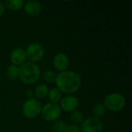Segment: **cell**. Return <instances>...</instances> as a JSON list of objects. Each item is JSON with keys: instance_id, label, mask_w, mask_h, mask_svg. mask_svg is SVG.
Wrapping results in <instances>:
<instances>
[{"instance_id": "obj_22", "label": "cell", "mask_w": 132, "mask_h": 132, "mask_svg": "<svg viewBox=\"0 0 132 132\" xmlns=\"http://www.w3.org/2000/svg\"><path fill=\"white\" fill-rule=\"evenodd\" d=\"M5 10V7L4 5V3L0 1V17H2L4 15Z\"/></svg>"}, {"instance_id": "obj_12", "label": "cell", "mask_w": 132, "mask_h": 132, "mask_svg": "<svg viewBox=\"0 0 132 132\" xmlns=\"http://www.w3.org/2000/svg\"><path fill=\"white\" fill-rule=\"evenodd\" d=\"M49 87L46 84H40L37 85L35 88L34 91V97L36 99H43L48 95L49 93Z\"/></svg>"}, {"instance_id": "obj_19", "label": "cell", "mask_w": 132, "mask_h": 132, "mask_svg": "<svg viewBox=\"0 0 132 132\" xmlns=\"http://www.w3.org/2000/svg\"><path fill=\"white\" fill-rule=\"evenodd\" d=\"M67 128V124L63 121H56L53 125V131L55 132H64Z\"/></svg>"}, {"instance_id": "obj_18", "label": "cell", "mask_w": 132, "mask_h": 132, "mask_svg": "<svg viewBox=\"0 0 132 132\" xmlns=\"http://www.w3.org/2000/svg\"><path fill=\"white\" fill-rule=\"evenodd\" d=\"M56 73L50 70H47L43 73V79L45 82L48 84H53L55 83L56 78Z\"/></svg>"}, {"instance_id": "obj_2", "label": "cell", "mask_w": 132, "mask_h": 132, "mask_svg": "<svg viewBox=\"0 0 132 132\" xmlns=\"http://www.w3.org/2000/svg\"><path fill=\"white\" fill-rule=\"evenodd\" d=\"M19 79L24 84L31 85L36 83L41 75V69L37 63L32 62H26L19 67Z\"/></svg>"}, {"instance_id": "obj_14", "label": "cell", "mask_w": 132, "mask_h": 132, "mask_svg": "<svg viewBox=\"0 0 132 132\" xmlns=\"http://www.w3.org/2000/svg\"><path fill=\"white\" fill-rule=\"evenodd\" d=\"M5 8L12 11H18L23 8L25 4L24 0H12V1H5L3 2Z\"/></svg>"}, {"instance_id": "obj_23", "label": "cell", "mask_w": 132, "mask_h": 132, "mask_svg": "<svg viewBox=\"0 0 132 132\" xmlns=\"http://www.w3.org/2000/svg\"><path fill=\"white\" fill-rule=\"evenodd\" d=\"M0 82H1V75H0Z\"/></svg>"}, {"instance_id": "obj_13", "label": "cell", "mask_w": 132, "mask_h": 132, "mask_svg": "<svg viewBox=\"0 0 132 132\" xmlns=\"http://www.w3.org/2000/svg\"><path fill=\"white\" fill-rule=\"evenodd\" d=\"M47 96L51 103L58 104L60 102V101L63 97V93L58 88L53 87L49 90Z\"/></svg>"}, {"instance_id": "obj_16", "label": "cell", "mask_w": 132, "mask_h": 132, "mask_svg": "<svg viewBox=\"0 0 132 132\" xmlns=\"http://www.w3.org/2000/svg\"><path fill=\"white\" fill-rule=\"evenodd\" d=\"M69 118H70V121H71L72 125H77V126H78V125H80L84 121V115L79 111H74L71 112Z\"/></svg>"}, {"instance_id": "obj_24", "label": "cell", "mask_w": 132, "mask_h": 132, "mask_svg": "<svg viewBox=\"0 0 132 132\" xmlns=\"http://www.w3.org/2000/svg\"><path fill=\"white\" fill-rule=\"evenodd\" d=\"M53 132H55V131H53Z\"/></svg>"}, {"instance_id": "obj_7", "label": "cell", "mask_w": 132, "mask_h": 132, "mask_svg": "<svg viewBox=\"0 0 132 132\" xmlns=\"http://www.w3.org/2000/svg\"><path fill=\"white\" fill-rule=\"evenodd\" d=\"M80 132H102L104 123L101 119L91 117L83 121L80 124Z\"/></svg>"}, {"instance_id": "obj_5", "label": "cell", "mask_w": 132, "mask_h": 132, "mask_svg": "<svg viewBox=\"0 0 132 132\" xmlns=\"http://www.w3.org/2000/svg\"><path fill=\"white\" fill-rule=\"evenodd\" d=\"M40 114L42 118L46 121H56L62 114V110L58 104L49 102L42 107Z\"/></svg>"}, {"instance_id": "obj_17", "label": "cell", "mask_w": 132, "mask_h": 132, "mask_svg": "<svg viewBox=\"0 0 132 132\" xmlns=\"http://www.w3.org/2000/svg\"><path fill=\"white\" fill-rule=\"evenodd\" d=\"M106 111H107V109L104 107V105L101 103H98L93 108L94 117L100 119L101 118L104 116V114H106Z\"/></svg>"}, {"instance_id": "obj_9", "label": "cell", "mask_w": 132, "mask_h": 132, "mask_svg": "<svg viewBox=\"0 0 132 132\" xmlns=\"http://www.w3.org/2000/svg\"><path fill=\"white\" fill-rule=\"evenodd\" d=\"M70 64L69 56L64 53H56L53 59V66L57 71L63 72L67 70Z\"/></svg>"}, {"instance_id": "obj_15", "label": "cell", "mask_w": 132, "mask_h": 132, "mask_svg": "<svg viewBox=\"0 0 132 132\" xmlns=\"http://www.w3.org/2000/svg\"><path fill=\"white\" fill-rule=\"evenodd\" d=\"M19 67L12 64V65H10V66H9L7 67L6 77L9 80H11V81L16 80L17 79H19Z\"/></svg>"}, {"instance_id": "obj_4", "label": "cell", "mask_w": 132, "mask_h": 132, "mask_svg": "<svg viewBox=\"0 0 132 132\" xmlns=\"http://www.w3.org/2000/svg\"><path fill=\"white\" fill-rule=\"evenodd\" d=\"M42 110V104L39 100L36 98L27 99L22 104V114L27 119H33L38 117Z\"/></svg>"}, {"instance_id": "obj_10", "label": "cell", "mask_w": 132, "mask_h": 132, "mask_svg": "<svg viewBox=\"0 0 132 132\" xmlns=\"http://www.w3.org/2000/svg\"><path fill=\"white\" fill-rule=\"evenodd\" d=\"M10 61L12 65L15 66H21L24 63L26 62V51L22 47H15L10 53Z\"/></svg>"}, {"instance_id": "obj_20", "label": "cell", "mask_w": 132, "mask_h": 132, "mask_svg": "<svg viewBox=\"0 0 132 132\" xmlns=\"http://www.w3.org/2000/svg\"><path fill=\"white\" fill-rule=\"evenodd\" d=\"M64 132H80V130L77 125H74L71 124V125H67V128Z\"/></svg>"}, {"instance_id": "obj_1", "label": "cell", "mask_w": 132, "mask_h": 132, "mask_svg": "<svg viewBox=\"0 0 132 132\" xmlns=\"http://www.w3.org/2000/svg\"><path fill=\"white\" fill-rule=\"evenodd\" d=\"M56 88L67 95H73L81 86V77L73 70H65L56 75L55 81Z\"/></svg>"}, {"instance_id": "obj_11", "label": "cell", "mask_w": 132, "mask_h": 132, "mask_svg": "<svg viewBox=\"0 0 132 132\" xmlns=\"http://www.w3.org/2000/svg\"><path fill=\"white\" fill-rule=\"evenodd\" d=\"M25 12L30 16H36L41 13L42 5L39 1L36 0H29L25 2L23 5Z\"/></svg>"}, {"instance_id": "obj_3", "label": "cell", "mask_w": 132, "mask_h": 132, "mask_svg": "<svg viewBox=\"0 0 132 132\" xmlns=\"http://www.w3.org/2000/svg\"><path fill=\"white\" fill-rule=\"evenodd\" d=\"M103 104L106 109L117 112L125 108L126 105V99L124 95L119 93H111L104 97Z\"/></svg>"}, {"instance_id": "obj_8", "label": "cell", "mask_w": 132, "mask_h": 132, "mask_svg": "<svg viewBox=\"0 0 132 132\" xmlns=\"http://www.w3.org/2000/svg\"><path fill=\"white\" fill-rule=\"evenodd\" d=\"M79 104L80 101L77 97L73 95H67L62 97L59 105L62 111L67 113H71L74 111H77Z\"/></svg>"}, {"instance_id": "obj_6", "label": "cell", "mask_w": 132, "mask_h": 132, "mask_svg": "<svg viewBox=\"0 0 132 132\" xmlns=\"http://www.w3.org/2000/svg\"><path fill=\"white\" fill-rule=\"evenodd\" d=\"M25 51L26 54V58L29 60V62L35 63L41 60L44 56L45 53L43 46L38 43H33L29 44L26 47Z\"/></svg>"}, {"instance_id": "obj_21", "label": "cell", "mask_w": 132, "mask_h": 132, "mask_svg": "<svg viewBox=\"0 0 132 132\" xmlns=\"http://www.w3.org/2000/svg\"><path fill=\"white\" fill-rule=\"evenodd\" d=\"M26 97L28 98V99H31V98H33L34 97V91L32 90H27L26 91Z\"/></svg>"}]
</instances>
